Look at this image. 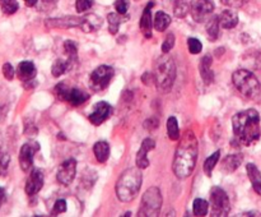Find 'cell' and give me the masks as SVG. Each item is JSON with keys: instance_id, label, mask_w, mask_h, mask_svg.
<instances>
[{"instance_id": "1", "label": "cell", "mask_w": 261, "mask_h": 217, "mask_svg": "<svg viewBox=\"0 0 261 217\" xmlns=\"http://www.w3.org/2000/svg\"><path fill=\"white\" fill-rule=\"evenodd\" d=\"M198 158V139L194 132L186 130L180 138L175 158H173L172 170L178 179H186L193 174Z\"/></svg>"}, {"instance_id": "2", "label": "cell", "mask_w": 261, "mask_h": 217, "mask_svg": "<svg viewBox=\"0 0 261 217\" xmlns=\"http://www.w3.org/2000/svg\"><path fill=\"white\" fill-rule=\"evenodd\" d=\"M232 127L237 142L245 146L256 142L261 135L259 112L255 109L239 112L232 119Z\"/></svg>"}, {"instance_id": "3", "label": "cell", "mask_w": 261, "mask_h": 217, "mask_svg": "<svg viewBox=\"0 0 261 217\" xmlns=\"http://www.w3.org/2000/svg\"><path fill=\"white\" fill-rule=\"evenodd\" d=\"M142 168L132 167L120 175L116 183V196L121 202H132L138 196L143 183Z\"/></svg>"}, {"instance_id": "4", "label": "cell", "mask_w": 261, "mask_h": 217, "mask_svg": "<svg viewBox=\"0 0 261 217\" xmlns=\"http://www.w3.org/2000/svg\"><path fill=\"white\" fill-rule=\"evenodd\" d=\"M232 82L241 94L247 99H254L261 91L259 79L247 69H239L232 74Z\"/></svg>"}, {"instance_id": "5", "label": "cell", "mask_w": 261, "mask_h": 217, "mask_svg": "<svg viewBox=\"0 0 261 217\" xmlns=\"http://www.w3.org/2000/svg\"><path fill=\"white\" fill-rule=\"evenodd\" d=\"M155 86L161 92H168L172 88L176 78L175 61L170 56H165L158 60L154 71Z\"/></svg>"}, {"instance_id": "6", "label": "cell", "mask_w": 261, "mask_h": 217, "mask_svg": "<svg viewBox=\"0 0 261 217\" xmlns=\"http://www.w3.org/2000/svg\"><path fill=\"white\" fill-rule=\"evenodd\" d=\"M162 194L158 188H149L143 196L139 207V216H157L162 207Z\"/></svg>"}, {"instance_id": "7", "label": "cell", "mask_w": 261, "mask_h": 217, "mask_svg": "<svg viewBox=\"0 0 261 217\" xmlns=\"http://www.w3.org/2000/svg\"><path fill=\"white\" fill-rule=\"evenodd\" d=\"M212 213L216 217L228 216L231 211V203L226 191L219 186H213L211 191Z\"/></svg>"}, {"instance_id": "8", "label": "cell", "mask_w": 261, "mask_h": 217, "mask_svg": "<svg viewBox=\"0 0 261 217\" xmlns=\"http://www.w3.org/2000/svg\"><path fill=\"white\" fill-rule=\"evenodd\" d=\"M55 96L59 100H63V101L69 102L73 106H79V105L84 104V102L88 100V93H86L82 89L76 88V87H66L65 83H59L55 87Z\"/></svg>"}, {"instance_id": "9", "label": "cell", "mask_w": 261, "mask_h": 217, "mask_svg": "<svg viewBox=\"0 0 261 217\" xmlns=\"http://www.w3.org/2000/svg\"><path fill=\"white\" fill-rule=\"evenodd\" d=\"M114 77V69L109 65H99L92 71L89 77V84L94 91H102L106 88Z\"/></svg>"}, {"instance_id": "10", "label": "cell", "mask_w": 261, "mask_h": 217, "mask_svg": "<svg viewBox=\"0 0 261 217\" xmlns=\"http://www.w3.org/2000/svg\"><path fill=\"white\" fill-rule=\"evenodd\" d=\"M214 12V4L211 0H193L190 3L191 17L195 22L203 23Z\"/></svg>"}, {"instance_id": "11", "label": "cell", "mask_w": 261, "mask_h": 217, "mask_svg": "<svg viewBox=\"0 0 261 217\" xmlns=\"http://www.w3.org/2000/svg\"><path fill=\"white\" fill-rule=\"evenodd\" d=\"M76 174V161L74 158H66L63 163L60 165L58 170V178L59 183L64 184V185H69L71 181L74 180Z\"/></svg>"}, {"instance_id": "12", "label": "cell", "mask_w": 261, "mask_h": 217, "mask_svg": "<svg viewBox=\"0 0 261 217\" xmlns=\"http://www.w3.org/2000/svg\"><path fill=\"white\" fill-rule=\"evenodd\" d=\"M112 114V107L111 105L107 104V102L101 101L97 102L93 107V111L89 115L88 119L89 122L93 125H101L102 123L106 122L110 117V115Z\"/></svg>"}, {"instance_id": "13", "label": "cell", "mask_w": 261, "mask_h": 217, "mask_svg": "<svg viewBox=\"0 0 261 217\" xmlns=\"http://www.w3.org/2000/svg\"><path fill=\"white\" fill-rule=\"evenodd\" d=\"M38 144L36 142L25 143L22 146L19 152V165L23 171H28L32 167L33 163V156L37 152Z\"/></svg>"}, {"instance_id": "14", "label": "cell", "mask_w": 261, "mask_h": 217, "mask_svg": "<svg viewBox=\"0 0 261 217\" xmlns=\"http://www.w3.org/2000/svg\"><path fill=\"white\" fill-rule=\"evenodd\" d=\"M43 179L45 178H43L42 171L38 170V168H33L27 183H25V193L28 196H35V194H37L42 189Z\"/></svg>"}, {"instance_id": "15", "label": "cell", "mask_w": 261, "mask_h": 217, "mask_svg": "<svg viewBox=\"0 0 261 217\" xmlns=\"http://www.w3.org/2000/svg\"><path fill=\"white\" fill-rule=\"evenodd\" d=\"M154 147H155V142L153 139H150V138H147V139L143 140L142 146H140L139 151H138L137 153V161H135L138 167L144 170V168H147L148 166H149L148 153H149V151H152Z\"/></svg>"}, {"instance_id": "16", "label": "cell", "mask_w": 261, "mask_h": 217, "mask_svg": "<svg viewBox=\"0 0 261 217\" xmlns=\"http://www.w3.org/2000/svg\"><path fill=\"white\" fill-rule=\"evenodd\" d=\"M83 17H63L46 20V26L51 28H74L81 27Z\"/></svg>"}, {"instance_id": "17", "label": "cell", "mask_w": 261, "mask_h": 217, "mask_svg": "<svg viewBox=\"0 0 261 217\" xmlns=\"http://www.w3.org/2000/svg\"><path fill=\"white\" fill-rule=\"evenodd\" d=\"M154 5V2H149L145 7L144 12H143L142 18H140V30H142L143 35L145 36L147 38L152 37V30H153V20H152V8Z\"/></svg>"}, {"instance_id": "18", "label": "cell", "mask_w": 261, "mask_h": 217, "mask_svg": "<svg viewBox=\"0 0 261 217\" xmlns=\"http://www.w3.org/2000/svg\"><path fill=\"white\" fill-rule=\"evenodd\" d=\"M212 64H213V58L211 55H205L200 61V76L206 86L214 81V73L212 70Z\"/></svg>"}, {"instance_id": "19", "label": "cell", "mask_w": 261, "mask_h": 217, "mask_svg": "<svg viewBox=\"0 0 261 217\" xmlns=\"http://www.w3.org/2000/svg\"><path fill=\"white\" fill-rule=\"evenodd\" d=\"M17 76L18 78L23 82L32 81V79L36 77L35 64L31 63V61H22V63L18 65Z\"/></svg>"}, {"instance_id": "20", "label": "cell", "mask_w": 261, "mask_h": 217, "mask_svg": "<svg viewBox=\"0 0 261 217\" xmlns=\"http://www.w3.org/2000/svg\"><path fill=\"white\" fill-rule=\"evenodd\" d=\"M237 23H239V15L233 10H223L221 13V15H219V25H221V27L226 28V30L234 28L237 26Z\"/></svg>"}, {"instance_id": "21", "label": "cell", "mask_w": 261, "mask_h": 217, "mask_svg": "<svg viewBox=\"0 0 261 217\" xmlns=\"http://www.w3.org/2000/svg\"><path fill=\"white\" fill-rule=\"evenodd\" d=\"M101 26H102V18H99L98 15H96V14H87L83 17L81 28L86 33H89V32H93V31L98 30Z\"/></svg>"}, {"instance_id": "22", "label": "cell", "mask_w": 261, "mask_h": 217, "mask_svg": "<svg viewBox=\"0 0 261 217\" xmlns=\"http://www.w3.org/2000/svg\"><path fill=\"white\" fill-rule=\"evenodd\" d=\"M242 161H244V155L242 153H236V155H229L222 162V168H223L226 173H233L239 168V166L241 165Z\"/></svg>"}, {"instance_id": "23", "label": "cell", "mask_w": 261, "mask_h": 217, "mask_svg": "<svg viewBox=\"0 0 261 217\" xmlns=\"http://www.w3.org/2000/svg\"><path fill=\"white\" fill-rule=\"evenodd\" d=\"M247 170V175H249L250 181L252 184V188L254 190L256 191L259 196H261V173L259 171V168L256 167V165L254 163H247L246 166Z\"/></svg>"}, {"instance_id": "24", "label": "cell", "mask_w": 261, "mask_h": 217, "mask_svg": "<svg viewBox=\"0 0 261 217\" xmlns=\"http://www.w3.org/2000/svg\"><path fill=\"white\" fill-rule=\"evenodd\" d=\"M93 152L98 162H106L110 157V146L105 140H99L93 146Z\"/></svg>"}, {"instance_id": "25", "label": "cell", "mask_w": 261, "mask_h": 217, "mask_svg": "<svg viewBox=\"0 0 261 217\" xmlns=\"http://www.w3.org/2000/svg\"><path fill=\"white\" fill-rule=\"evenodd\" d=\"M171 23V17L165 12H157L155 13L154 20H153V26L158 32H163L167 30V27Z\"/></svg>"}, {"instance_id": "26", "label": "cell", "mask_w": 261, "mask_h": 217, "mask_svg": "<svg viewBox=\"0 0 261 217\" xmlns=\"http://www.w3.org/2000/svg\"><path fill=\"white\" fill-rule=\"evenodd\" d=\"M167 134L171 140L180 139V129H178V123L175 116L168 117L167 120Z\"/></svg>"}, {"instance_id": "27", "label": "cell", "mask_w": 261, "mask_h": 217, "mask_svg": "<svg viewBox=\"0 0 261 217\" xmlns=\"http://www.w3.org/2000/svg\"><path fill=\"white\" fill-rule=\"evenodd\" d=\"M219 27H221V25H219V17L214 15V17H212L209 19L208 25H206V32H208L211 41L217 40V37L219 35Z\"/></svg>"}, {"instance_id": "28", "label": "cell", "mask_w": 261, "mask_h": 217, "mask_svg": "<svg viewBox=\"0 0 261 217\" xmlns=\"http://www.w3.org/2000/svg\"><path fill=\"white\" fill-rule=\"evenodd\" d=\"M219 158H221V152H219V151H216L213 155H211L206 158L205 162H204V171H205L206 175L212 176V171L214 170L216 165L218 163Z\"/></svg>"}, {"instance_id": "29", "label": "cell", "mask_w": 261, "mask_h": 217, "mask_svg": "<svg viewBox=\"0 0 261 217\" xmlns=\"http://www.w3.org/2000/svg\"><path fill=\"white\" fill-rule=\"evenodd\" d=\"M208 209H209V204L206 201H204V199L201 198H196L195 201H194L193 211L195 216H199V217L205 216V214L208 213Z\"/></svg>"}, {"instance_id": "30", "label": "cell", "mask_w": 261, "mask_h": 217, "mask_svg": "<svg viewBox=\"0 0 261 217\" xmlns=\"http://www.w3.org/2000/svg\"><path fill=\"white\" fill-rule=\"evenodd\" d=\"M121 14H119V13H110L109 15H107V20H109V31L111 35H116L117 31H119V26L120 23H121V17H120Z\"/></svg>"}, {"instance_id": "31", "label": "cell", "mask_w": 261, "mask_h": 217, "mask_svg": "<svg viewBox=\"0 0 261 217\" xmlns=\"http://www.w3.org/2000/svg\"><path fill=\"white\" fill-rule=\"evenodd\" d=\"M0 8L4 14L12 15L17 12L19 5H18L17 0H0Z\"/></svg>"}, {"instance_id": "32", "label": "cell", "mask_w": 261, "mask_h": 217, "mask_svg": "<svg viewBox=\"0 0 261 217\" xmlns=\"http://www.w3.org/2000/svg\"><path fill=\"white\" fill-rule=\"evenodd\" d=\"M64 50H65L66 56L69 58V63L78 60V49H76V45L73 41H65Z\"/></svg>"}, {"instance_id": "33", "label": "cell", "mask_w": 261, "mask_h": 217, "mask_svg": "<svg viewBox=\"0 0 261 217\" xmlns=\"http://www.w3.org/2000/svg\"><path fill=\"white\" fill-rule=\"evenodd\" d=\"M188 3L186 0H175V8H173V13H175L176 17L184 18L188 14Z\"/></svg>"}, {"instance_id": "34", "label": "cell", "mask_w": 261, "mask_h": 217, "mask_svg": "<svg viewBox=\"0 0 261 217\" xmlns=\"http://www.w3.org/2000/svg\"><path fill=\"white\" fill-rule=\"evenodd\" d=\"M69 63L61 60V59H58L55 63L53 64V68H51V71H53L54 77H60L65 73V70L68 69Z\"/></svg>"}, {"instance_id": "35", "label": "cell", "mask_w": 261, "mask_h": 217, "mask_svg": "<svg viewBox=\"0 0 261 217\" xmlns=\"http://www.w3.org/2000/svg\"><path fill=\"white\" fill-rule=\"evenodd\" d=\"M188 46H189V51L191 54H199L203 49V45H201L200 41L195 37H190L188 40Z\"/></svg>"}, {"instance_id": "36", "label": "cell", "mask_w": 261, "mask_h": 217, "mask_svg": "<svg viewBox=\"0 0 261 217\" xmlns=\"http://www.w3.org/2000/svg\"><path fill=\"white\" fill-rule=\"evenodd\" d=\"M173 45H175V35L173 33H168L167 37H166V40L163 41L162 43V53L163 54H168L171 51V49L173 47Z\"/></svg>"}, {"instance_id": "37", "label": "cell", "mask_w": 261, "mask_h": 217, "mask_svg": "<svg viewBox=\"0 0 261 217\" xmlns=\"http://www.w3.org/2000/svg\"><path fill=\"white\" fill-rule=\"evenodd\" d=\"M10 156L8 153H0V176H4L8 171Z\"/></svg>"}, {"instance_id": "38", "label": "cell", "mask_w": 261, "mask_h": 217, "mask_svg": "<svg viewBox=\"0 0 261 217\" xmlns=\"http://www.w3.org/2000/svg\"><path fill=\"white\" fill-rule=\"evenodd\" d=\"M92 5H93V0H76L75 7L76 12L78 13H84L88 9H91Z\"/></svg>"}, {"instance_id": "39", "label": "cell", "mask_w": 261, "mask_h": 217, "mask_svg": "<svg viewBox=\"0 0 261 217\" xmlns=\"http://www.w3.org/2000/svg\"><path fill=\"white\" fill-rule=\"evenodd\" d=\"M65 211H66V202L64 201V199H58L53 207V214L54 216H56V214L64 213Z\"/></svg>"}, {"instance_id": "40", "label": "cell", "mask_w": 261, "mask_h": 217, "mask_svg": "<svg viewBox=\"0 0 261 217\" xmlns=\"http://www.w3.org/2000/svg\"><path fill=\"white\" fill-rule=\"evenodd\" d=\"M127 8H129V3H127V0H116V2H115V9H116V12L119 13V14L121 15L126 14Z\"/></svg>"}, {"instance_id": "41", "label": "cell", "mask_w": 261, "mask_h": 217, "mask_svg": "<svg viewBox=\"0 0 261 217\" xmlns=\"http://www.w3.org/2000/svg\"><path fill=\"white\" fill-rule=\"evenodd\" d=\"M14 68L12 66V64L9 63H5L4 65H3V74H4L5 78L8 79V81H12L13 78H14Z\"/></svg>"}, {"instance_id": "42", "label": "cell", "mask_w": 261, "mask_h": 217, "mask_svg": "<svg viewBox=\"0 0 261 217\" xmlns=\"http://www.w3.org/2000/svg\"><path fill=\"white\" fill-rule=\"evenodd\" d=\"M224 5L231 8H241L246 4L249 0H221Z\"/></svg>"}, {"instance_id": "43", "label": "cell", "mask_w": 261, "mask_h": 217, "mask_svg": "<svg viewBox=\"0 0 261 217\" xmlns=\"http://www.w3.org/2000/svg\"><path fill=\"white\" fill-rule=\"evenodd\" d=\"M5 198H7V196H5V190L3 188H0V206L4 203Z\"/></svg>"}, {"instance_id": "44", "label": "cell", "mask_w": 261, "mask_h": 217, "mask_svg": "<svg viewBox=\"0 0 261 217\" xmlns=\"http://www.w3.org/2000/svg\"><path fill=\"white\" fill-rule=\"evenodd\" d=\"M24 2H25V4L28 5V7H33V5L37 4L38 0H24Z\"/></svg>"}, {"instance_id": "45", "label": "cell", "mask_w": 261, "mask_h": 217, "mask_svg": "<svg viewBox=\"0 0 261 217\" xmlns=\"http://www.w3.org/2000/svg\"><path fill=\"white\" fill-rule=\"evenodd\" d=\"M43 2L47 3V4H55V3L58 2V0H43Z\"/></svg>"}]
</instances>
